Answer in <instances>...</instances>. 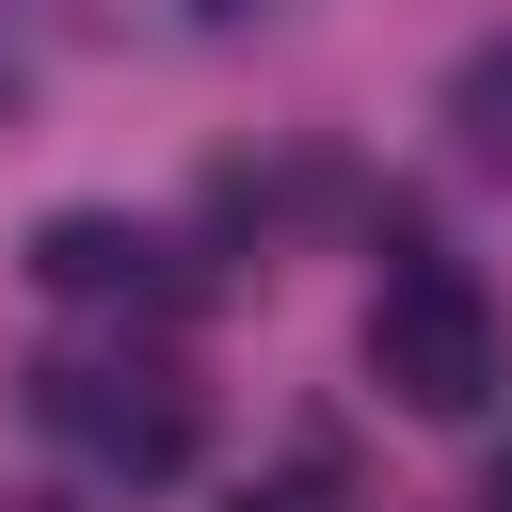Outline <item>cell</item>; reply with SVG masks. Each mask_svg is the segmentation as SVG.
Returning <instances> with one entry per match:
<instances>
[{"mask_svg": "<svg viewBox=\"0 0 512 512\" xmlns=\"http://www.w3.org/2000/svg\"><path fill=\"white\" fill-rule=\"evenodd\" d=\"M368 384H384L400 416H480V400L512 384L496 288H480L464 256H400V272L368 288Z\"/></svg>", "mask_w": 512, "mask_h": 512, "instance_id": "obj_1", "label": "cell"}, {"mask_svg": "<svg viewBox=\"0 0 512 512\" xmlns=\"http://www.w3.org/2000/svg\"><path fill=\"white\" fill-rule=\"evenodd\" d=\"M480 512H512V448H496V464H480Z\"/></svg>", "mask_w": 512, "mask_h": 512, "instance_id": "obj_6", "label": "cell"}, {"mask_svg": "<svg viewBox=\"0 0 512 512\" xmlns=\"http://www.w3.org/2000/svg\"><path fill=\"white\" fill-rule=\"evenodd\" d=\"M224 512H336V464H288V480H256V496H224Z\"/></svg>", "mask_w": 512, "mask_h": 512, "instance_id": "obj_5", "label": "cell"}, {"mask_svg": "<svg viewBox=\"0 0 512 512\" xmlns=\"http://www.w3.org/2000/svg\"><path fill=\"white\" fill-rule=\"evenodd\" d=\"M32 288L48 304H176V240L128 208H48L32 224Z\"/></svg>", "mask_w": 512, "mask_h": 512, "instance_id": "obj_3", "label": "cell"}, {"mask_svg": "<svg viewBox=\"0 0 512 512\" xmlns=\"http://www.w3.org/2000/svg\"><path fill=\"white\" fill-rule=\"evenodd\" d=\"M32 416H48L96 480H176V464L208 448V400H192L176 352H64V368H32Z\"/></svg>", "mask_w": 512, "mask_h": 512, "instance_id": "obj_2", "label": "cell"}, {"mask_svg": "<svg viewBox=\"0 0 512 512\" xmlns=\"http://www.w3.org/2000/svg\"><path fill=\"white\" fill-rule=\"evenodd\" d=\"M448 144H464L480 176H512V32H480V48L448 64Z\"/></svg>", "mask_w": 512, "mask_h": 512, "instance_id": "obj_4", "label": "cell"}, {"mask_svg": "<svg viewBox=\"0 0 512 512\" xmlns=\"http://www.w3.org/2000/svg\"><path fill=\"white\" fill-rule=\"evenodd\" d=\"M0 112H16V48H0Z\"/></svg>", "mask_w": 512, "mask_h": 512, "instance_id": "obj_7", "label": "cell"}]
</instances>
